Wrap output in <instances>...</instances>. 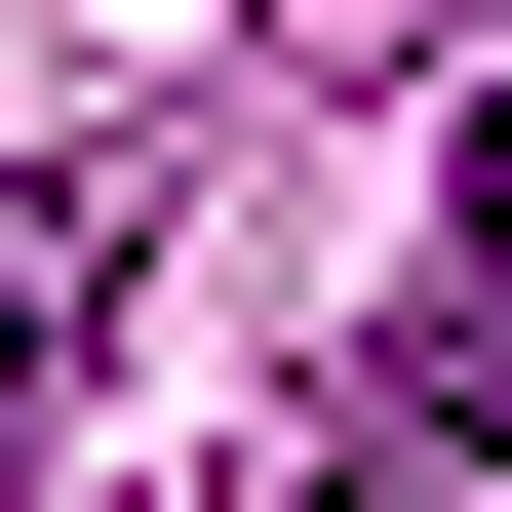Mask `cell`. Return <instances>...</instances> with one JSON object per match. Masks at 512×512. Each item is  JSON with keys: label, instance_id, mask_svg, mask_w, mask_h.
<instances>
[{"label": "cell", "instance_id": "1", "mask_svg": "<svg viewBox=\"0 0 512 512\" xmlns=\"http://www.w3.org/2000/svg\"><path fill=\"white\" fill-rule=\"evenodd\" d=\"M119 237H158V158H0V473L79 434V316H119Z\"/></svg>", "mask_w": 512, "mask_h": 512}, {"label": "cell", "instance_id": "3", "mask_svg": "<svg viewBox=\"0 0 512 512\" xmlns=\"http://www.w3.org/2000/svg\"><path fill=\"white\" fill-rule=\"evenodd\" d=\"M473 237H512V79H473Z\"/></svg>", "mask_w": 512, "mask_h": 512}, {"label": "cell", "instance_id": "2", "mask_svg": "<svg viewBox=\"0 0 512 512\" xmlns=\"http://www.w3.org/2000/svg\"><path fill=\"white\" fill-rule=\"evenodd\" d=\"M237 40H394V0H237Z\"/></svg>", "mask_w": 512, "mask_h": 512}]
</instances>
